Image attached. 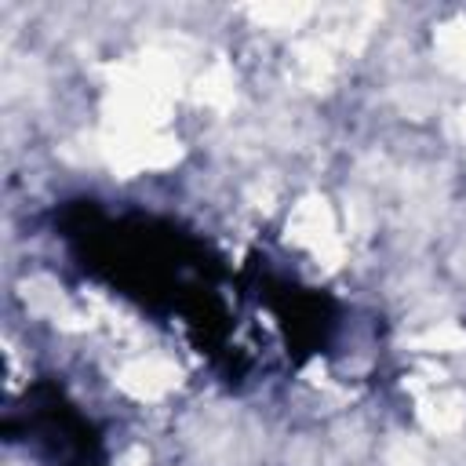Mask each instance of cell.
<instances>
[{"instance_id":"cell-3","label":"cell","mask_w":466,"mask_h":466,"mask_svg":"<svg viewBox=\"0 0 466 466\" xmlns=\"http://www.w3.org/2000/svg\"><path fill=\"white\" fill-rule=\"evenodd\" d=\"M419 422L430 433H455L466 422V400L459 393H430V397H422Z\"/></svg>"},{"instance_id":"cell-6","label":"cell","mask_w":466,"mask_h":466,"mask_svg":"<svg viewBox=\"0 0 466 466\" xmlns=\"http://www.w3.org/2000/svg\"><path fill=\"white\" fill-rule=\"evenodd\" d=\"M408 346L419 353H459V350H466V331L455 324H433V328L411 335Z\"/></svg>"},{"instance_id":"cell-8","label":"cell","mask_w":466,"mask_h":466,"mask_svg":"<svg viewBox=\"0 0 466 466\" xmlns=\"http://www.w3.org/2000/svg\"><path fill=\"white\" fill-rule=\"evenodd\" d=\"M25 302L36 309V313H55L62 309V288H55L47 277H36L25 284Z\"/></svg>"},{"instance_id":"cell-1","label":"cell","mask_w":466,"mask_h":466,"mask_svg":"<svg viewBox=\"0 0 466 466\" xmlns=\"http://www.w3.org/2000/svg\"><path fill=\"white\" fill-rule=\"evenodd\" d=\"M288 240L309 248L328 266H339V258H342V244H339V233H335V215H331L324 197H302L291 208Z\"/></svg>"},{"instance_id":"cell-2","label":"cell","mask_w":466,"mask_h":466,"mask_svg":"<svg viewBox=\"0 0 466 466\" xmlns=\"http://www.w3.org/2000/svg\"><path fill=\"white\" fill-rule=\"evenodd\" d=\"M116 386L135 400H160L178 386V368L164 357H135L116 371Z\"/></svg>"},{"instance_id":"cell-4","label":"cell","mask_w":466,"mask_h":466,"mask_svg":"<svg viewBox=\"0 0 466 466\" xmlns=\"http://www.w3.org/2000/svg\"><path fill=\"white\" fill-rule=\"evenodd\" d=\"M197 102L211 106V109H226L233 102V73L226 62H211L200 76H197Z\"/></svg>"},{"instance_id":"cell-7","label":"cell","mask_w":466,"mask_h":466,"mask_svg":"<svg viewBox=\"0 0 466 466\" xmlns=\"http://www.w3.org/2000/svg\"><path fill=\"white\" fill-rule=\"evenodd\" d=\"M248 15L269 29H295L309 18V4H255Z\"/></svg>"},{"instance_id":"cell-5","label":"cell","mask_w":466,"mask_h":466,"mask_svg":"<svg viewBox=\"0 0 466 466\" xmlns=\"http://www.w3.org/2000/svg\"><path fill=\"white\" fill-rule=\"evenodd\" d=\"M433 47L441 62L455 73H466V18H448L433 33Z\"/></svg>"}]
</instances>
